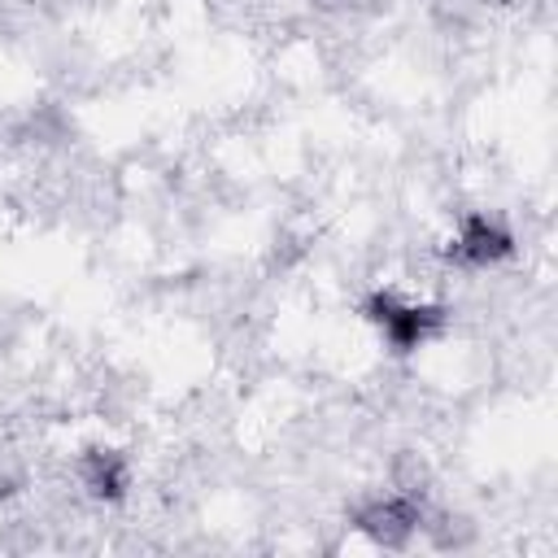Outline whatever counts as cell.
I'll list each match as a JSON object with an SVG mask.
<instances>
[{
    "instance_id": "cell-3",
    "label": "cell",
    "mask_w": 558,
    "mask_h": 558,
    "mask_svg": "<svg viewBox=\"0 0 558 558\" xmlns=\"http://www.w3.org/2000/svg\"><path fill=\"white\" fill-rule=\"evenodd\" d=\"M514 231L497 218V214H462L458 231L449 235L445 244V262L458 266V270H493L501 262L514 257Z\"/></svg>"
},
{
    "instance_id": "cell-5",
    "label": "cell",
    "mask_w": 558,
    "mask_h": 558,
    "mask_svg": "<svg viewBox=\"0 0 558 558\" xmlns=\"http://www.w3.org/2000/svg\"><path fill=\"white\" fill-rule=\"evenodd\" d=\"M314 9H327V13H362V9H379V0H310Z\"/></svg>"
},
{
    "instance_id": "cell-2",
    "label": "cell",
    "mask_w": 558,
    "mask_h": 558,
    "mask_svg": "<svg viewBox=\"0 0 558 558\" xmlns=\"http://www.w3.org/2000/svg\"><path fill=\"white\" fill-rule=\"evenodd\" d=\"M349 523H353V532H362L379 549H405L423 532L427 506H423V497L392 488V493H375V497L357 501L349 510Z\"/></svg>"
},
{
    "instance_id": "cell-1",
    "label": "cell",
    "mask_w": 558,
    "mask_h": 558,
    "mask_svg": "<svg viewBox=\"0 0 558 558\" xmlns=\"http://www.w3.org/2000/svg\"><path fill=\"white\" fill-rule=\"evenodd\" d=\"M362 318L384 336L388 353H397V357L418 353L423 344H432L449 327V310L440 301H405L392 288L371 292L362 301Z\"/></svg>"
},
{
    "instance_id": "cell-6",
    "label": "cell",
    "mask_w": 558,
    "mask_h": 558,
    "mask_svg": "<svg viewBox=\"0 0 558 558\" xmlns=\"http://www.w3.org/2000/svg\"><path fill=\"white\" fill-rule=\"evenodd\" d=\"M22 471H0V501H9V497H17L22 493Z\"/></svg>"
},
{
    "instance_id": "cell-4",
    "label": "cell",
    "mask_w": 558,
    "mask_h": 558,
    "mask_svg": "<svg viewBox=\"0 0 558 558\" xmlns=\"http://www.w3.org/2000/svg\"><path fill=\"white\" fill-rule=\"evenodd\" d=\"M78 480H83L92 501L118 506V501H126L135 471H131L126 449H118V445H87L78 453Z\"/></svg>"
}]
</instances>
